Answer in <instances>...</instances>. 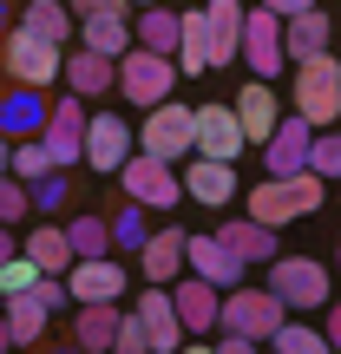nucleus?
I'll list each match as a JSON object with an SVG mask.
<instances>
[{
    "label": "nucleus",
    "instance_id": "nucleus-15",
    "mask_svg": "<svg viewBox=\"0 0 341 354\" xmlns=\"http://www.w3.org/2000/svg\"><path fill=\"white\" fill-rule=\"evenodd\" d=\"M184 197L190 203H210V210H230L237 203V165H223V158H197L190 151V165H184Z\"/></svg>",
    "mask_w": 341,
    "mask_h": 354
},
{
    "label": "nucleus",
    "instance_id": "nucleus-10",
    "mask_svg": "<svg viewBox=\"0 0 341 354\" xmlns=\"http://www.w3.org/2000/svg\"><path fill=\"white\" fill-rule=\"evenodd\" d=\"M131 145H138V151H151V158H165V165L190 158V105L158 99V105H151V118H145V131H138Z\"/></svg>",
    "mask_w": 341,
    "mask_h": 354
},
{
    "label": "nucleus",
    "instance_id": "nucleus-20",
    "mask_svg": "<svg viewBox=\"0 0 341 354\" xmlns=\"http://www.w3.org/2000/svg\"><path fill=\"white\" fill-rule=\"evenodd\" d=\"M216 243H223L230 256H243V263H269L276 256V230L269 223H256V216H230L223 230H210Z\"/></svg>",
    "mask_w": 341,
    "mask_h": 354
},
{
    "label": "nucleus",
    "instance_id": "nucleus-33",
    "mask_svg": "<svg viewBox=\"0 0 341 354\" xmlns=\"http://www.w3.org/2000/svg\"><path fill=\"white\" fill-rule=\"evenodd\" d=\"M7 171L20 177V184H33V177H46V171H59V165L46 158V145H39V138H13L7 145Z\"/></svg>",
    "mask_w": 341,
    "mask_h": 354
},
{
    "label": "nucleus",
    "instance_id": "nucleus-14",
    "mask_svg": "<svg viewBox=\"0 0 341 354\" xmlns=\"http://www.w3.org/2000/svg\"><path fill=\"white\" fill-rule=\"evenodd\" d=\"M308 138H315V125H308L302 112H282L276 125H269V138H263V165H269V177L302 171V165H308Z\"/></svg>",
    "mask_w": 341,
    "mask_h": 354
},
{
    "label": "nucleus",
    "instance_id": "nucleus-23",
    "mask_svg": "<svg viewBox=\"0 0 341 354\" xmlns=\"http://www.w3.org/2000/svg\"><path fill=\"white\" fill-rule=\"evenodd\" d=\"M59 73H66V92H79V99H105V92H112V59L92 53V46H79L73 59H59Z\"/></svg>",
    "mask_w": 341,
    "mask_h": 354
},
{
    "label": "nucleus",
    "instance_id": "nucleus-5",
    "mask_svg": "<svg viewBox=\"0 0 341 354\" xmlns=\"http://www.w3.org/2000/svg\"><path fill=\"white\" fill-rule=\"evenodd\" d=\"M112 177L125 184L131 203H145V210H171V203H184L177 165H165V158H151V151H125V165H118Z\"/></svg>",
    "mask_w": 341,
    "mask_h": 354
},
{
    "label": "nucleus",
    "instance_id": "nucleus-25",
    "mask_svg": "<svg viewBox=\"0 0 341 354\" xmlns=\"http://www.w3.org/2000/svg\"><path fill=\"white\" fill-rule=\"evenodd\" d=\"M177 73L184 79L210 73V26H203V7L177 13Z\"/></svg>",
    "mask_w": 341,
    "mask_h": 354
},
{
    "label": "nucleus",
    "instance_id": "nucleus-35",
    "mask_svg": "<svg viewBox=\"0 0 341 354\" xmlns=\"http://www.w3.org/2000/svg\"><path fill=\"white\" fill-rule=\"evenodd\" d=\"M269 342H276L282 354H315V348H329V335H315V328H302V322L282 315L276 328H269Z\"/></svg>",
    "mask_w": 341,
    "mask_h": 354
},
{
    "label": "nucleus",
    "instance_id": "nucleus-28",
    "mask_svg": "<svg viewBox=\"0 0 341 354\" xmlns=\"http://www.w3.org/2000/svg\"><path fill=\"white\" fill-rule=\"evenodd\" d=\"M73 348H112V328H118V302H73Z\"/></svg>",
    "mask_w": 341,
    "mask_h": 354
},
{
    "label": "nucleus",
    "instance_id": "nucleus-13",
    "mask_svg": "<svg viewBox=\"0 0 341 354\" xmlns=\"http://www.w3.org/2000/svg\"><path fill=\"white\" fill-rule=\"evenodd\" d=\"M131 151V131H125V112H86V145H79V158H86L92 171L112 177L118 165H125Z\"/></svg>",
    "mask_w": 341,
    "mask_h": 354
},
{
    "label": "nucleus",
    "instance_id": "nucleus-45",
    "mask_svg": "<svg viewBox=\"0 0 341 354\" xmlns=\"http://www.w3.org/2000/svg\"><path fill=\"white\" fill-rule=\"evenodd\" d=\"M322 308H329V302H322ZM329 348H341V302L329 308Z\"/></svg>",
    "mask_w": 341,
    "mask_h": 354
},
{
    "label": "nucleus",
    "instance_id": "nucleus-50",
    "mask_svg": "<svg viewBox=\"0 0 341 354\" xmlns=\"http://www.w3.org/2000/svg\"><path fill=\"white\" fill-rule=\"evenodd\" d=\"M125 7H151V0H125Z\"/></svg>",
    "mask_w": 341,
    "mask_h": 354
},
{
    "label": "nucleus",
    "instance_id": "nucleus-7",
    "mask_svg": "<svg viewBox=\"0 0 341 354\" xmlns=\"http://www.w3.org/2000/svg\"><path fill=\"white\" fill-rule=\"evenodd\" d=\"M289 315V302H282L276 289H230L223 302H216V322L237 335H250V342H269V328Z\"/></svg>",
    "mask_w": 341,
    "mask_h": 354
},
{
    "label": "nucleus",
    "instance_id": "nucleus-17",
    "mask_svg": "<svg viewBox=\"0 0 341 354\" xmlns=\"http://www.w3.org/2000/svg\"><path fill=\"white\" fill-rule=\"evenodd\" d=\"M184 263H190V276H203L210 289H237L243 282V256H230L216 236H184Z\"/></svg>",
    "mask_w": 341,
    "mask_h": 354
},
{
    "label": "nucleus",
    "instance_id": "nucleus-8",
    "mask_svg": "<svg viewBox=\"0 0 341 354\" xmlns=\"http://www.w3.org/2000/svg\"><path fill=\"white\" fill-rule=\"evenodd\" d=\"M269 289L282 295L289 308H322L329 302V269L315 263V256H269Z\"/></svg>",
    "mask_w": 341,
    "mask_h": 354
},
{
    "label": "nucleus",
    "instance_id": "nucleus-42",
    "mask_svg": "<svg viewBox=\"0 0 341 354\" xmlns=\"http://www.w3.org/2000/svg\"><path fill=\"white\" fill-rule=\"evenodd\" d=\"M79 20H92V13H125V0H73Z\"/></svg>",
    "mask_w": 341,
    "mask_h": 354
},
{
    "label": "nucleus",
    "instance_id": "nucleus-34",
    "mask_svg": "<svg viewBox=\"0 0 341 354\" xmlns=\"http://www.w3.org/2000/svg\"><path fill=\"white\" fill-rule=\"evenodd\" d=\"M66 243H73V256H105L112 250V230H105V216H73V223H59Z\"/></svg>",
    "mask_w": 341,
    "mask_h": 354
},
{
    "label": "nucleus",
    "instance_id": "nucleus-51",
    "mask_svg": "<svg viewBox=\"0 0 341 354\" xmlns=\"http://www.w3.org/2000/svg\"><path fill=\"white\" fill-rule=\"evenodd\" d=\"M335 269H341V256H335Z\"/></svg>",
    "mask_w": 341,
    "mask_h": 354
},
{
    "label": "nucleus",
    "instance_id": "nucleus-47",
    "mask_svg": "<svg viewBox=\"0 0 341 354\" xmlns=\"http://www.w3.org/2000/svg\"><path fill=\"white\" fill-rule=\"evenodd\" d=\"M7 145H13V138H7V131H0V171H7Z\"/></svg>",
    "mask_w": 341,
    "mask_h": 354
},
{
    "label": "nucleus",
    "instance_id": "nucleus-38",
    "mask_svg": "<svg viewBox=\"0 0 341 354\" xmlns=\"http://www.w3.org/2000/svg\"><path fill=\"white\" fill-rule=\"evenodd\" d=\"M33 282H39V269H33L26 250H13L7 263H0V295H20V289H33Z\"/></svg>",
    "mask_w": 341,
    "mask_h": 354
},
{
    "label": "nucleus",
    "instance_id": "nucleus-32",
    "mask_svg": "<svg viewBox=\"0 0 341 354\" xmlns=\"http://www.w3.org/2000/svg\"><path fill=\"white\" fill-rule=\"evenodd\" d=\"M131 39H138V46H151V53H177V13L165 7V0H151V7H145V20L131 26Z\"/></svg>",
    "mask_w": 341,
    "mask_h": 354
},
{
    "label": "nucleus",
    "instance_id": "nucleus-46",
    "mask_svg": "<svg viewBox=\"0 0 341 354\" xmlns=\"http://www.w3.org/2000/svg\"><path fill=\"white\" fill-rule=\"evenodd\" d=\"M13 256V223H0V263Z\"/></svg>",
    "mask_w": 341,
    "mask_h": 354
},
{
    "label": "nucleus",
    "instance_id": "nucleus-2",
    "mask_svg": "<svg viewBox=\"0 0 341 354\" xmlns=\"http://www.w3.org/2000/svg\"><path fill=\"white\" fill-rule=\"evenodd\" d=\"M322 190H329V177H315V171H289V177H269V184H256L250 190V216L256 223H295V216H308L322 203Z\"/></svg>",
    "mask_w": 341,
    "mask_h": 354
},
{
    "label": "nucleus",
    "instance_id": "nucleus-41",
    "mask_svg": "<svg viewBox=\"0 0 341 354\" xmlns=\"http://www.w3.org/2000/svg\"><path fill=\"white\" fill-rule=\"evenodd\" d=\"M26 197H33V210H59V203H66V171L33 177V184H26Z\"/></svg>",
    "mask_w": 341,
    "mask_h": 354
},
{
    "label": "nucleus",
    "instance_id": "nucleus-18",
    "mask_svg": "<svg viewBox=\"0 0 341 354\" xmlns=\"http://www.w3.org/2000/svg\"><path fill=\"white\" fill-rule=\"evenodd\" d=\"M230 112H237L243 138H250V145H263V138H269V125L282 118V99L269 92V79H250V86L237 92V105H230Z\"/></svg>",
    "mask_w": 341,
    "mask_h": 354
},
{
    "label": "nucleus",
    "instance_id": "nucleus-21",
    "mask_svg": "<svg viewBox=\"0 0 341 354\" xmlns=\"http://www.w3.org/2000/svg\"><path fill=\"white\" fill-rule=\"evenodd\" d=\"M39 125H46V99H39V86L0 92V131H7V138H39Z\"/></svg>",
    "mask_w": 341,
    "mask_h": 354
},
{
    "label": "nucleus",
    "instance_id": "nucleus-3",
    "mask_svg": "<svg viewBox=\"0 0 341 354\" xmlns=\"http://www.w3.org/2000/svg\"><path fill=\"white\" fill-rule=\"evenodd\" d=\"M295 112L308 118V125H335L341 118V59L335 53H315V59H295Z\"/></svg>",
    "mask_w": 341,
    "mask_h": 354
},
{
    "label": "nucleus",
    "instance_id": "nucleus-29",
    "mask_svg": "<svg viewBox=\"0 0 341 354\" xmlns=\"http://www.w3.org/2000/svg\"><path fill=\"white\" fill-rule=\"evenodd\" d=\"M79 46H92V53H105V59H118V53L131 46V26H125V13H92V20L79 26Z\"/></svg>",
    "mask_w": 341,
    "mask_h": 354
},
{
    "label": "nucleus",
    "instance_id": "nucleus-6",
    "mask_svg": "<svg viewBox=\"0 0 341 354\" xmlns=\"http://www.w3.org/2000/svg\"><path fill=\"white\" fill-rule=\"evenodd\" d=\"M190 151H197V158H223V165H237V158L250 151V138H243L237 112H230L223 99H210V105L190 112Z\"/></svg>",
    "mask_w": 341,
    "mask_h": 354
},
{
    "label": "nucleus",
    "instance_id": "nucleus-30",
    "mask_svg": "<svg viewBox=\"0 0 341 354\" xmlns=\"http://www.w3.org/2000/svg\"><path fill=\"white\" fill-rule=\"evenodd\" d=\"M26 256H33L39 276H66V263H73V243H66L59 223H46V230H33V236H26Z\"/></svg>",
    "mask_w": 341,
    "mask_h": 354
},
{
    "label": "nucleus",
    "instance_id": "nucleus-11",
    "mask_svg": "<svg viewBox=\"0 0 341 354\" xmlns=\"http://www.w3.org/2000/svg\"><path fill=\"white\" fill-rule=\"evenodd\" d=\"M59 282H66L73 302H125V269L112 256H73Z\"/></svg>",
    "mask_w": 341,
    "mask_h": 354
},
{
    "label": "nucleus",
    "instance_id": "nucleus-19",
    "mask_svg": "<svg viewBox=\"0 0 341 354\" xmlns=\"http://www.w3.org/2000/svg\"><path fill=\"white\" fill-rule=\"evenodd\" d=\"M203 26H210V66H230L243 46V0H203Z\"/></svg>",
    "mask_w": 341,
    "mask_h": 354
},
{
    "label": "nucleus",
    "instance_id": "nucleus-43",
    "mask_svg": "<svg viewBox=\"0 0 341 354\" xmlns=\"http://www.w3.org/2000/svg\"><path fill=\"white\" fill-rule=\"evenodd\" d=\"M216 348H223V354H250L256 342H250V335H237V328H223V342H216Z\"/></svg>",
    "mask_w": 341,
    "mask_h": 354
},
{
    "label": "nucleus",
    "instance_id": "nucleus-4",
    "mask_svg": "<svg viewBox=\"0 0 341 354\" xmlns=\"http://www.w3.org/2000/svg\"><path fill=\"white\" fill-rule=\"evenodd\" d=\"M59 59L66 53L53 46V39L26 33V26H7V33H0V66H7L13 86H53V79H59Z\"/></svg>",
    "mask_w": 341,
    "mask_h": 354
},
{
    "label": "nucleus",
    "instance_id": "nucleus-49",
    "mask_svg": "<svg viewBox=\"0 0 341 354\" xmlns=\"http://www.w3.org/2000/svg\"><path fill=\"white\" fill-rule=\"evenodd\" d=\"M0 348H13V342H7V315H0Z\"/></svg>",
    "mask_w": 341,
    "mask_h": 354
},
{
    "label": "nucleus",
    "instance_id": "nucleus-16",
    "mask_svg": "<svg viewBox=\"0 0 341 354\" xmlns=\"http://www.w3.org/2000/svg\"><path fill=\"white\" fill-rule=\"evenodd\" d=\"M335 46V20L322 7H302L282 20V59H315V53Z\"/></svg>",
    "mask_w": 341,
    "mask_h": 354
},
{
    "label": "nucleus",
    "instance_id": "nucleus-39",
    "mask_svg": "<svg viewBox=\"0 0 341 354\" xmlns=\"http://www.w3.org/2000/svg\"><path fill=\"white\" fill-rule=\"evenodd\" d=\"M33 210V197H26V184L13 171H0V223H20V216Z\"/></svg>",
    "mask_w": 341,
    "mask_h": 354
},
{
    "label": "nucleus",
    "instance_id": "nucleus-24",
    "mask_svg": "<svg viewBox=\"0 0 341 354\" xmlns=\"http://www.w3.org/2000/svg\"><path fill=\"white\" fill-rule=\"evenodd\" d=\"M138 263H145L151 282H177V269H184V230H145Z\"/></svg>",
    "mask_w": 341,
    "mask_h": 354
},
{
    "label": "nucleus",
    "instance_id": "nucleus-40",
    "mask_svg": "<svg viewBox=\"0 0 341 354\" xmlns=\"http://www.w3.org/2000/svg\"><path fill=\"white\" fill-rule=\"evenodd\" d=\"M112 348H118V354H145V348H151V342H145V322H138V308H118Z\"/></svg>",
    "mask_w": 341,
    "mask_h": 354
},
{
    "label": "nucleus",
    "instance_id": "nucleus-9",
    "mask_svg": "<svg viewBox=\"0 0 341 354\" xmlns=\"http://www.w3.org/2000/svg\"><path fill=\"white\" fill-rule=\"evenodd\" d=\"M39 145H46L53 165H73L79 145H86V99L79 92H66V99H46V125H39Z\"/></svg>",
    "mask_w": 341,
    "mask_h": 354
},
{
    "label": "nucleus",
    "instance_id": "nucleus-31",
    "mask_svg": "<svg viewBox=\"0 0 341 354\" xmlns=\"http://www.w3.org/2000/svg\"><path fill=\"white\" fill-rule=\"evenodd\" d=\"M20 26H26V33H39V39H53V46H66V39H73V13H66L59 0H26Z\"/></svg>",
    "mask_w": 341,
    "mask_h": 354
},
{
    "label": "nucleus",
    "instance_id": "nucleus-12",
    "mask_svg": "<svg viewBox=\"0 0 341 354\" xmlns=\"http://www.w3.org/2000/svg\"><path fill=\"white\" fill-rule=\"evenodd\" d=\"M243 59H250V73L256 79H276L282 73V20H276V13H269V7H243Z\"/></svg>",
    "mask_w": 341,
    "mask_h": 354
},
{
    "label": "nucleus",
    "instance_id": "nucleus-44",
    "mask_svg": "<svg viewBox=\"0 0 341 354\" xmlns=\"http://www.w3.org/2000/svg\"><path fill=\"white\" fill-rule=\"evenodd\" d=\"M269 13H276V20H289V13H302V7H315V0H263Z\"/></svg>",
    "mask_w": 341,
    "mask_h": 354
},
{
    "label": "nucleus",
    "instance_id": "nucleus-27",
    "mask_svg": "<svg viewBox=\"0 0 341 354\" xmlns=\"http://www.w3.org/2000/svg\"><path fill=\"white\" fill-rule=\"evenodd\" d=\"M171 308H177V322H184V335H203V328L216 322V289H210L203 276H190L184 289L171 295Z\"/></svg>",
    "mask_w": 341,
    "mask_h": 354
},
{
    "label": "nucleus",
    "instance_id": "nucleus-26",
    "mask_svg": "<svg viewBox=\"0 0 341 354\" xmlns=\"http://www.w3.org/2000/svg\"><path fill=\"white\" fill-rule=\"evenodd\" d=\"M0 315H7V342L13 348H33L39 335H46V308L33 302V289H20V295H0Z\"/></svg>",
    "mask_w": 341,
    "mask_h": 354
},
{
    "label": "nucleus",
    "instance_id": "nucleus-1",
    "mask_svg": "<svg viewBox=\"0 0 341 354\" xmlns=\"http://www.w3.org/2000/svg\"><path fill=\"white\" fill-rule=\"evenodd\" d=\"M112 92H118L125 105H145V112H151L158 99H171V92H177L171 53H151V46H138V39H131V46L112 59Z\"/></svg>",
    "mask_w": 341,
    "mask_h": 354
},
{
    "label": "nucleus",
    "instance_id": "nucleus-36",
    "mask_svg": "<svg viewBox=\"0 0 341 354\" xmlns=\"http://www.w3.org/2000/svg\"><path fill=\"white\" fill-rule=\"evenodd\" d=\"M105 230H112L118 250H138V243H145V203H125V210H112V216H105Z\"/></svg>",
    "mask_w": 341,
    "mask_h": 354
},
{
    "label": "nucleus",
    "instance_id": "nucleus-48",
    "mask_svg": "<svg viewBox=\"0 0 341 354\" xmlns=\"http://www.w3.org/2000/svg\"><path fill=\"white\" fill-rule=\"evenodd\" d=\"M7 26H13V13H7V0H0V33H7Z\"/></svg>",
    "mask_w": 341,
    "mask_h": 354
},
{
    "label": "nucleus",
    "instance_id": "nucleus-37",
    "mask_svg": "<svg viewBox=\"0 0 341 354\" xmlns=\"http://www.w3.org/2000/svg\"><path fill=\"white\" fill-rule=\"evenodd\" d=\"M308 171H315V177H335V184H341V131L308 138Z\"/></svg>",
    "mask_w": 341,
    "mask_h": 354
},
{
    "label": "nucleus",
    "instance_id": "nucleus-22",
    "mask_svg": "<svg viewBox=\"0 0 341 354\" xmlns=\"http://www.w3.org/2000/svg\"><path fill=\"white\" fill-rule=\"evenodd\" d=\"M138 322H145V342H151V348H177V342H184V322H177L165 282H151V289L138 295Z\"/></svg>",
    "mask_w": 341,
    "mask_h": 354
}]
</instances>
